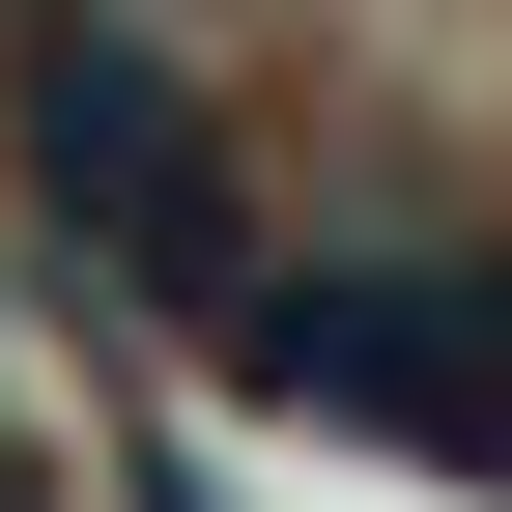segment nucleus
I'll return each instance as SVG.
<instances>
[{"label":"nucleus","mask_w":512,"mask_h":512,"mask_svg":"<svg viewBox=\"0 0 512 512\" xmlns=\"http://www.w3.org/2000/svg\"><path fill=\"white\" fill-rule=\"evenodd\" d=\"M29 171H57V200H86L114 256H143V285H228V200H200V114H171V86H143L114 29H86V57L29 86Z\"/></svg>","instance_id":"nucleus-1"}]
</instances>
